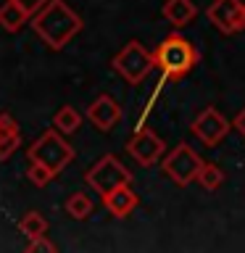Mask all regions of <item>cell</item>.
Segmentation results:
<instances>
[{
  "mask_svg": "<svg viewBox=\"0 0 245 253\" xmlns=\"http://www.w3.org/2000/svg\"><path fill=\"white\" fill-rule=\"evenodd\" d=\"M79 13L63 0H47L40 11L32 16V29L50 50H63L79 32H82Z\"/></svg>",
  "mask_w": 245,
  "mask_h": 253,
  "instance_id": "obj_1",
  "label": "cell"
},
{
  "mask_svg": "<svg viewBox=\"0 0 245 253\" xmlns=\"http://www.w3.org/2000/svg\"><path fill=\"white\" fill-rule=\"evenodd\" d=\"M153 58H156V69H161V74L169 82H179V79H185L198 66L201 53H198V47L187 37L169 35L153 50Z\"/></svg>",
  "mask_w": 245,
  "mask_h": 253,
  "instance_id": "obj_2",
  "label": "cell"
},
{
  "mask_svg": "<svg viewBox=\"0 0 245 253\" xmlns=\"http://www.w3.org/2000/svg\"><path fill=\"white\" fill-rule=\"evenodd\" d=\"M27 158L32 164L47 166V169L58 177V174L74 161V148L63 140V132L47 129L45 134H40V137L32 142V148L27 150Z\"/></svg>",
  "mask_w": 245,
  "mask_h": 253,
  "instance_id": "obj_3",
  "label": "cell"
},
{
  "mask_svg": "<svg viewBox=\"0 0 245 253\" xmlns=\"http://www.w3.org/2000/svg\"><path fill=\"white\" fill-rule=\"evenodd\" d=\"M111 66H114L116 74H122L129 84H140V82H145V77L156 69V58L140 40H132V42H126L122 50L111 58Z\"/></svg>",
  "mask_w": 245,
  "mask_h": 253,
  "instance_id": "obj_4",
  "label": "cell"
},
{
  "mask_svg": "<svg viewBox=\"0 0 245 253\" xmlns=\"http://www.w3.org/2000/svg\"><path fill=\"white\" fill-rule=\"evenodd\" d=\"M203 166V158L198 156V150L187 142H179L174 150H169L161 158V171L169 177L177 187H187L198 182V171Z\"/></svg>",
  "mask_w": 245,
  "mask_h": 253,
  "instance_id": "obj_5",
  "label": "cell"
},
{
  "mask_svg": "<svg viewBox=\"0 0 245 253\" xmlns=\"http://www.w3.org/2000/svg\"><path fill=\"white\" fill-rule=\"evenodd\" d=\"M84 182L90 185L95 193H100V198L111 193V190L122 187V185H132V171L119 161L116 156H103L100 161H95V166L84 174Z\"/></svg>",
  "mask_w": 245,
  "mask_h": 253,
  "instance_id": "obj_6",
  "label": "cell"
},
{
  "mask_svg": "<svg viewBox=\"0 0 245 253\" xmlns=\"http://www.w3.org/2000/svg\"><path fill=\"white\" fill-rule=\"evenodd\" d=\"M205 19L227 37L245 32V3L243 0H213L205 8Z\"/></svg>",
  "mask_w": 245,
  "mask_h": 253,
  "instance_id": "obj_7",
  "label": "cell"
},
{
  "mask_svg": "<svg viewBox=\"0 0 245 253\" xmlns=\"http://www.w3.org/2000/svg\"><path fill=\"white\" fill-rule=\"evenodd\" d=\"M190 132H193L195 137L203 142V145L216 148L219 142H224V137L232 132V122H227L224 114H219L213 106H208V108H203L201 114L195 116L193 126H190Z\"/></svg>",
  "mask_w": 245,
  "mask_h": 253,
  "instance_id": "obj_8",
  "label": "cell"
},
{
  "mask_svg": "<svg viewBox=\"0 0 245 253\" xmlns=\"http://www.w3.org/2000/svg\"><path fill=\"white\" fill-rule=\"evenodd\" d=\"M126 153H129L140 166H153L163 158L166 142H163V137H158L153 129H137L129 140H126Z\"/></svg>",
  "mask_w": 245,
  "mask_h": 253,
  "instance_id": "obj_9",
  "label": "cell"
},
{
  "mask_svg": "<svg viewBox=\"0 0 245 253\" xmlns=\"http://www.w3.org/2000/svg\"><path fill=\"white\" fill-rule=\"evenodd\" d=\"M87 119H90L100 132H111L119 122H122V106H119L111 95H98V98L90 103V108H87Z\"/></svg>",
  "mask_w": 245,
  "mask_h": 253,
  "instance_id": "obj_10",
  "label": "cell"
},
{
  "mask_svg": "<svg viewBox=\"0 0 245 253\" xmlns=\"http://www.w3.org/2000/svg\"><path fill=\"white\" fill-rule=\"evenodd\" d=\"M103 206H106L116 219H124L140 206V198L132 190V185H122V187H116V190H111V193L103 195Z\"/></svg>",
  "mask_w": 245,
  "mask_h": 253,
  "instance_id": "obj_11",
  "label": "cell"
},
{
  "mask_svg": "<svg viewBox=\"0 0 245 253\" xmlns=\"http://www.w3.org/2000/svg\"><path fill=\"white\" fill-rule=\"evenodd\" d=\"M161 16L171 27H187L190 21L198 19V5L193 0H166L163 8H161Z\"/></svg>",
  "mask_w": 245,
  "mask_h": 253,
  "instance_id": "obj_12",
  "label": "cell"
},
{
  "mask_svg": "<svg viewBox=\"0 0 245 253\" xmlns=\"http://www.w3.org/2000/svg\"><path fill=\"white\" fill-rule=\"evenodd\" d=\"M21 145V132L19 124L13 122L8 114H0V161L11 158Z\"/></svg>",
  "mask_w": 245,
  "mask_h": 253,
  "instance_id": "obj_13",
  "label": "cell"
},
{
  "mask_svg": "<svg viewBox=\"0 0 245 253\" xmlns=\"http://www.w3.org/2000/svg\"><path fill=\"white\" fill-rule=\"evenodd\" d=\"M29 19H32V13L27 8H21L16 0H8V3L0 5V27L5 32H19Z\"/></svg>",
  "mask_w": 245,
  "mask_h": 253,
  "instance_id": "obj_14",
  "label": "cell"
},
{
  "mask_svg": "<svg viewBox=\"0 0 245 253\" xmlns=\"http://www.w3.org/2000/svg\"><path fill=\"white\" fill-rule=\"evenodd\" d=\"M53 126L63 134H74L79 126H82V116L74 106H61L58 114L53 116Z\"/></svg>",
  "mask_w": 245,
  "mask_h": 253,
  "instance_id": "obj_15",
  "label": "cell"
},
{
  "mask_svg": "<svg viewBox=\"0 0 245 253\" xmlns=\"http://www.w3.org/2000/svg\"><path fill=\"white\" fill-rule=\"evenodd\" d=\"M198 185H201L203 190H208V193H216V190L224 185V171H221L216 164L203 161L201 171H198Z\"/></svg>",
  "mask_w": 245,
  "mask_h": 253,
  "instance_id": "obj_16",
  "label": "cell"
},
{
  "mask_svg": "<svg viewBox=\"0 0 245 253\" xmlns=\"http://www.w3.org/2000/svg\"><path fill=\"white\" fill-rule=\"evenodd\" d=\"M19 229L32 240V237H40V235L47 232V221H45V216L40 211H27L21 216V221H19Z\"/></svg>",
  "mask_w": 245,
  "mask_h": 253,
  "instance_id": "obj_17",
  "label": "cell"
},
{
  "mask_svg": "<svg viewBox=\"0 0 245 253\" xmlns=\"http://www.w3.org/2000/svg\"><path fill=\"white\" fill-rule=\"evenodd\" d=\"M92 201H90V195H84V193H74V195H69V201H66V213L71 219H87L92 213Z\"/></svg>",
  "mask_w": 245,
  "mask_h": 253,
  "instance_id": "obj_18",
  "label": "cell"
},
{
  "mask_svg": "<svg viewBox=\"0 0 245 253\" xmlns=\"http://www.w3.org/2000/svg\"><path fill=\"white\" fill-rule=\"evenodd\" d=\"M27 177H29V182L32 185H37V187H45L47 182H50L55 174L47 169V166H42V164H32L29 161V169H27Z\"/></svg>",
  "mask_w": 245,
  "mask_h": 253,
  "instance_id": "obj_19",
  "label": "cell"
},
{
  "mask_svg": "<svg viewBox=\"0 0 245 253\" xmlns=\"http://www.w3.org/2000/svg\"><path fill=\"white\" fill-rule=\"evenodd\" d=\"M27 251H29V253H53V251H55V245L47 240L45 235H40V237H32V240H29Z\"/></svg>",
  "mask_w": 245,
  "mask_h": 253,
  "instance_id": "obj_20",
  "label": "cell"
},
{
  "mask_svg": "<svg viewBox=\"0 0 245 253\" xmlns=\"http://www.w3.org/2000/svg\"><path fill=\"white\" fill-rule=\"evenodd\" d=\"M16 3H19L21 8H27V11H29L32 16H35V13L40 11V8H42V5L47 3V0H16Z\"/></svg>",
  "mask_w": 245,
  "mask_h": 253,
  "instance_id": "obj_21",
  "label": "cell"
},
{
  "mask_svg": "<svg viewBox=\"0 0 245 253\" xmlns=\"http://www.w3.org/2000/svg\"><path fill=\"white\" fill-rule=\"evenodd\" d=\"M232 126H235V129L245 137V106H243L240 111H237V116L232 119Z\"/></svg>",
  "mask_w": 245,
  "mask_h": 253,
  "instance_id": "obj_22",
  "label": "cell"
}]
</instances>
